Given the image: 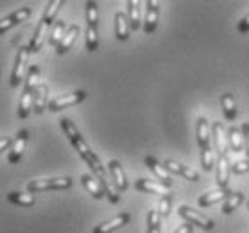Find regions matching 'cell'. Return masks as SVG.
<instances>
[{"mask_svg":"<svg viewBox=\"0 0 249 233\" xmlns=\"http://www.w3.org/2000/svg\"><path fill=\"white\" fill-rule=\"evenodd\" d=\"M99 47V9L97 2H86V51L95 52Z\"/></svg>","mask_w":249,"mask_h":233,"instance_id":"6da1fadb","label":"cell"},{"mask_svg":"<svg viewBox=\"0 0 249 233\" xmlns=\"http://www.w3.org/2000/svg\"><path fill=\"white\" fill-rule=\"evenodd\" d=\"M61 129H63V133L67 135V138L70 140V143L74 145V149L77 151V154H79V156L83 160H85L86 156H90V154L93 153V151H91V149L88 147V143H86L85 140H83L81 133L77 131L75 124L70 119H61Z\"/></svg>","mask_w":249,"mask_h":233,"instance_id":"7a4b0ae2","label":"cell"},{"mask_svg":"<svg viewBox=\"0 0 249 233\" xmlns=\"http://www.w3.org/2000/svg\"><path fill=\"white\" fill-rule=\"evenodd\" d=\"M72 187V178H45V179H34L27 183V190L31 194L45 192V190H65Z\"/></svg>","mask_w":249,"mask_h":233,"instance_id":"3957f363","label":"cell"},{"mask_svg":"<svg viewBox=\"0 0 249 233\" xmlns=\"http://www.w3.org/2000/svg\"><path fill=\"white\" fill-rule=\"evenodd\" d=\"M29 47H20L17 52V59H15V67H13V72H11V86L13 88H17L20 85V81L23 77H27L25 72H29L27 69V59H29Z\"/></svg>","mask_w":249,"mask_h":233,"instance_id":"277c9868","label":"cell"},{"mask_svg":"<svg viewBox=\"0 0 249 233\" xmlns=\"http://www.w3.org/2000/svg\"><path fill=\"white\" fill-rule=\"evenodd\" d=\"M85 99H86L85 90L65 93V95H59V97H56V99H52L51 103H49V109H51V111H59V109L70 108V106H75V104L83 103Z\"/></svg>","mask_w":249,"mask_h":233,"instance_id":"5b68a950","label":"cell"},{"mask_svg":"<svg viewBox=\"0 0 249 233\" xmlns=\"http://www.w3.org/2000/svg\"><path fill=\"white\" fill-rule=\"evenodd\" d=\"M179 215H181L187 222H190V224H194V226L203 228V230H212V228H213V221H212L210 217L203 215V214L197 210H192V208L187 205L179 206Z\"/></svg>","mask_w":249,"mask_h":233,"instance_id":"8992f818","label":"cell"},{"mask_svg":"<svg viewBox=\"0 0 249 233\" xmlns=\"http://www.w3.org/2000/svg\"><path fill=\"white\" fill-rule=\"evenodd\" d=\"M145 167H147L149 171L153 172L158 183L165 185L167 188L172 185V176H170V171L167 169V167H165V165L160 163V161L154 158V156H145Z\"/></svg>","mask_w":249,"mask_h":233,"instance_id":"52a82bcc","label":"cell"},{"mask_svg":"<svg viewBox=\"0 0 249 233\" xmlns=\"http://www.w3.org/2000/svg\"><path fill=\"white\" fill-rule=\"evenodd\" d=\"M160 4L158 0H147L145 2V18H143V33L145 35H153L158 25L160 18Z\"/></svg>","mask_w":249,"mask_h":233,"instance_id":"ba28073f","label":"cell"},{"mask_svg":"<svg viewBox=\"0 0 249 233\" xmlns=\"http://www.w3.org/2000/svg\"><path fill=\"white\" fill-rule=\"evenodd\" d=\"M27 140H29V131L27 129H20L15 137V142H13L11 149H9V156H7V161L9 163H17L22 158L23 151L27 147Z\"/></svg>","mask_w":249,"mask_h":233,"instance_id":"9c48e42d","label":"cell"},{"mask_svg":"<svg viewBox=\"0 0 249 233\" xmlns=\"http://www.w3.org/2000/svg\"><path fill=\"white\" fill-rule=\"evenodd\" d=\"M49 29H52L49 23H45L43 20H40V23H38V27H36V31H34V36L33 40H31V43H29V51H31V54H36V52L41 51V47L45 45V41L49 40V36H51V31Z\"/></svg>","mask_w":249,"mask_h":233,"instance_id":"30bf717a","label":"cell"},{"mask_svg":"<svg viewBox=\"0 0 249 233\" xmlns=\"http://www.w3.org/2000/svg\"><path fill=\"white\" fill-rule=\"evenodd\" d=\"M31 13H33L31 7H20V9H17L15 13L4 17L0 20V35H4L7 29H11V27H15V25H18V23L25 22V20L31 17Z\"/></svg>","mask_w":249,"mask_h":233,"instance_id":"8fae6325","label":"cell"},{"mask_svg":"<svg viewBox=\"0 0 249 233\" xmlns=\"http://www.w3.org/2000/svg\"><path fill=\"white\" fill-rule=\"evenodd\" d=\"M129 219H131V215L127 214V212L119 214V215H115L113 219H109V221L101 222V224H99V226H97L91 233H113L115 230L125 226V224L129 222Z\"/></svg>","mask_w":249,"mask_h":233,"instance_id":"7c38bea8","label":"cell"},{"mask_svg":"<svg viewBox=\"0 0 249 233\" xmlns=\"http://www.w3.org/2000/svg\"><path fill=\"white\" fill-rule=\"evenodd\" d=\"M165 167L169 169L170 172H174V174H178V176H183L185 179H188V181H199V174L194 169H190V167H187V165L179 163V161H176V160H165Z\"/></svg>","mask_w":249,"mask_h":233,"instance_id":"4fadbf2b","label":"cell"},{"mask_svg":"<svg viewBox=\"0 0 249 233\" xmlns=\"http://www.w3.org/2000/svg\"><path fill=\"white\" fill-rule=\"evenodd\" d=\"M108 171L111 174V179H113L115 187L119 192H124L127 190V179H125V172L122 169V165H120L119 160H111L108 163Z\"/></svg>","mask_w":249,"mask_h":233,"instance_id":"5bb4252c","label":"cell"},{"mask_svg":"<svg viewBox=\"0 0 249 233\" xmlns=\"http://www.w3.org/2000/svg\"><path fill=\"white\" fill-rule=\"evenodd\" d=\"M212 135H213V142H215L217 156L228 154V135L226 131H224L222 122H213V125H212Z\"/></svg>","mask_w":249,"mask_h":233,"instance_id":"9a60e30c","label":"cell"},{"mask_svg":"<svg viewBox=\"0 0 249 233\" xmlns=\"http://www.w3.org/2000/svg\"><path fill=\"white\" fill-rule=\"evenodd\" d=\"M230 172H231V165L228 161V154L217 156V185L219 188H228Z\"/></svg>","mask_w":249,"mask_h":233,"instance_id":"2e32d148","label":"cell"},{"mask_svg":"<svg viewBox=\"0 0 249 233\" xmlns=\"http://www.w3.org/2000/svg\"><path fill=\"white\" fill-rule=\"evenodd\" d=\"M135 188L140 190V192H149V194H158V196H169V188L161 185L158 181H151V179H145V178H140L135 181Z\"/></svg>","mask_w":249,"mask_h":233,"instance_id":"e0dca14e","label":"cell"},{"mask_svg":"<svg viewBox=\"0 0 249 233\" xmlns=\"http://www.w3.org/2000/svg\"><path fill=\"white\" fill-rule=\"evenodd\" d=\"M196 135H197V143H199V147H201V151L210 147V140H212L213 135H212V131H210L206 117H199L197 125H196Z\"/></svg>","mask_w":249,"mask_h":233,"instance_id":"ac0fdd59","label":"cell"},{"mask_svg":"<svg viewBox=\"0 0 249 233\" xmlns=\"http://www.w3.org/2000/svg\"><path fill=\"white\" fill-rule=\"evenodd\" d=\"M231 194L230 188H215V190H212V192H204L201 197H199V206H212L222 201V199H226L228 196Z\"/></svg>","mask_w":249,"mask_h":233,"instance_id":"d6986e66","label":"cell"},{"mask_svg":"<svg viewBox=\"0 0 249 233\" xmlns=\"http://www.w3.org/2000/svg\"><path fill=\"white\" fill-rule=\"evenodd\" d=\"M81 181H83V185H85L86 190L91 194V197L102 199L104 196H106V192H104L102 185L99 183V179H97L93 174H83V176H81Z\"/></svg>","mask_w":249,"mask_h":233,"instance_id":"ffe728a7","label":"cell"},{"mask_svg":"<svg viewBox=\"0 0 249 233\" xmlns=\"http://www.w3.org/2000/svg\"><path fill=\"white\" fill-rule=\"evenodd\" d=\"M129 20L124 13H115V36L119 41H125L129 38Z\"/></svg>","mask_w":249,"mask_h":233,"instance_id":"44dd1931","label":"cell"},{"mask_svg":"<svg viewBox=\"0 0 249 233\" xmlns=\"http://www.w3.org/2000/svg\"><path fill=\"white\" fill-rule=\"evenodd\" d=\"M127 20H129L131 31H138L143 23L140 15V0H129L127 2Z\"/></svg>","mask_w":249,"mask_h":233,"instance_id":"7402d4cb","label":"cell"},{"mask_svg":"<svg viewBox=\"0 0 249 233\" xmlns=\"http://www.w3.org/2000/svg\"><path fill=\"white\" fill-rule=\"evenodd\" d=\"M49 88L47 85H40L34 93V113H43L45 108H49Z\"/></svg>","mask_w":249,"mask_h":233,"instance_id":"603a6c76","label":"cell"},{"mask_svg":"<svg viewBox=\"0 0 249 233\" xmlns=\"http://www.w3.org/2000/svg\"><path fill=\"white\" fill-rule=\"evenodd\" d=\"M228 143L233 153H242L244 151V135L242 129H238L237 125H231L228 129Z\"/></svg>","mask_w":249,"mask_h":233,"instance_id":"cb8c5ba5","label":"cell"},{"mask_svg":"<svg viewBox=\"0 0 249 233\" xmlns=\"http://www.w3.org/2000/svg\"><path fill=\"white\" fill-rule=\"evenodd\" d=\"M77 35H79V25H77V23L70 25L67 31V35H65V38H63V41L59 43V47H57V51H56L59 56H63V54H67V52L70 51V47L74 45Z\"/></svg>","mask_w":249,"mask_h":233,"instance_id":"d4e9b609","label":"cell"},{"mask_svg":"<svg viewBox=\"0 0 249 233\" xmlns=\"http://www.w3.org/2000/svg\"><path fill=\"white\" fill-rule=\"evenodd\" d=\"M67 23L63 22V20H56V23L52 25L51 29V36H49V45L52 47H59V43L63 41V38H65V35H67Z\"/></svg>","mask_w":249,"mask_h":233,"instance_id":"484cf974","label":"cell"},{"mask_svg":"<svg viewBox=\"0 0 249 233\" xmlns=\"http://www.w3.org/2000/svg\"><path fill=\"white\" fill-rule=\"evenodd\" d=\"M221 106L222 111H224V117L228 120H235L237 119V104H235V99H233L231 93H222L221 95Z\"/></svg>","mask_w":249,"mask_h":233,"instance_id":"4316f807","label":"cell"},{"mask_svg":"<svg viewBox=\"0 0 249 233\" xmlns=\"http://www.w3.org/2000/svg\"><path fill=\"white\" fill-rule=\"evenodd\" d=\"M61 6H65V0H52V2H49L45 7V13H43V17H41V20L45 23H49V25H54L56 23V15L57 11L61 9Z\"/></svg>","mask_w":249,"mask_h":233,"instance_id":"83f0119b","label":"cell"},{"mask_svg":"<svg viewBox=\"0 0 249 233\" xmlns=\"http://www.w3.org/2000/svg\"><path fill=\"white\" fill-rule=\"evenodd\" d=\"M242 201H244L242 192H231L226 199H224V203H222V212H224L226 215H230V214H233L238 206L242 205Z\"/></svg>","mask_w":249,"mask_h":233,"instance_id":"f1b7e54d","label":"cell"},{"mask_svg":"<svg viewBox=\"0 0 249 233\" xmlns=\"http://www.w3.org/2000/svg\"><path fill=\"white\" fill-rule=\"evenodd\" d=\"M40 85H41L40 83V69H38V65H31V67H29V72H27V77H25V86H23V90L36 91Z\"/></svg>","mask_w":249,"mask_h":233,"instance_id":"f546056e","label":"cell"},{"mask_svg":"<svg viewBox=\"0 0 249 233\" xmlns=\"http://www.w3.org/2000/svg\"><path fill=\"white\" fill-rule=\"evenodd\" d=\"M7 199L9 203L18 206H33L34 205V196L31 192L23 194V192H9L7 194Z\"/></svg>","mask_w":249,"mask_h":233,"instance_id":"4dcf8cb0","label":"cell"},{"mask_svg":"<svg viewBox=\"0 0 249 233\" xmlns=\"http://www.w3.org/2000/svg\"><path fill=\"white\" fill-rule=\"evenodd\" d=\"M147 233H161V215L158 208L149 210L147 214Z\"/></svg>","mask_w":249,"mask_h":233,"instance_id":"1f68e13d","label":"cell"},{"mask_svg":"<svg viewBox=\"0 0 249 233\" xmlns=\"http://www.w3.org/2000/svg\"><path fill=\"white\" fill-rule=\"evenodd\" d=\"M201 161H203L204 171H212L213 169V153H212V147H206L201 151Z\"/></svg>","mask_w":249,"mask_h":233,"instance_id":"d6a6232c","label":"cell"},{"mask_svg":"<svg viewBox=\"0 0 249 233\" xmlns=\"http://www.w3.org/2000/svg\"><path fill=\"white\" fill-rule=\"evenodd\" d=\"M170 205H172V197L170 196H165V197H161V201H160V215L161 217H167L170 214Z\"/></svg>","mask_w":249,"mask_h":233,"instance_id":"836d02e7","label":"cell"},{"mask_svg":"<svg viewBox=\"0 0 249 233\" xmlns=\"http://www.w3.org/2000/svg\"><path fill=\"white\" fill-rule=\"evenodd\" d=\"M249 171V160H238L231 165V172L235 174H244V172Z\"/></svg>","mask_w":249,"mask_h":233,"instance_id":"e575fe53","label":"cell"},{"mask_svg":"<svg viewBox=\"0 0 249 233\" xmlns=\"http://www.w3.org/2000/svg\"><path fill=\"white\" fill-rule=\"evenodd\" d=\"M242 135H244V151L248 153V160H249V122H244L242 124Z\"/></svg>","mask_w":249,"mask_h":233,"instance_id":"d590c367","label":"cell"},{"mask_svg":"<svg viewBox=\"0 0 249 233\" xmlns=\"http://www.w3.org/2000/svg\"><path fill=\"white\" fill-rule=\"evenodd\" d=\"M237 31L240 33V35H244V33H248L249 31V15H246V17L238 22V25H237Z\"/></svg>","mask_w":249,"mask_h":233,"instance_id":"8d00e7d4","label":"cell"},{"mask_svg":"<svg viewBox=\"0 0 249 233\" xmlns=\"http://www.w3.org/2000/svg\"><path fill=\"white\" fill-rule=\"evenodd\" d=\"M13 142H15V140H11L9 137H2V140H0V151H6L7 147L11 149Z\"/></svg>","mask_w":249,"mask_h":233,"instance_id":"74e56055","label":"cell"},{"mask_svg":"<svg viewBox=\"0 0 249 233\" xmlns=\"http://www.w3.org/2000/svg\"><path fill=\"white\" fill-rule=\"evenodd\" d=\"M192 228H194V224H190V222H185V224H181V226L178 228L174 233H192Z\"/></svg>","mask_w":249,"mask_h":233,"instance_id":"f35d334b","label":"cell"},{"mask_svg":"<svg viewBox=\"0 0 249 233\" xmlns=\"http://www.w3.org/2000/svg\"><path fill=\"white\" fill-rule=\"evenodd\" d=\"M248 208H249V201H248Z\"/></svg>","mask_w":249,"mask_h":233,"instance_id":"ab89813d","label":"cell"}]
</instances>
